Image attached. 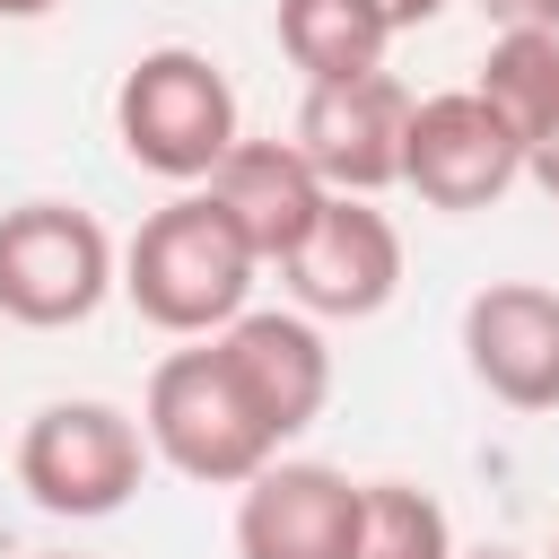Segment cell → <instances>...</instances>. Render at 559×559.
<instances>
[{"label":"cell","mask_w":559,"mask_h":559,"mask_svg":"<svg viewBox=\"0 0 559 559\" xmlns=\"http://www.w3.org/2000/svg\"><path fill=\"white\" fill-rule=\"evenodd\" d=\"M262 253L245 245V227L218 210L210 183H183L166 210H148L122 245V297L140 323L175 332V341H210L245 314Z\"/></svg>","instance_id":"cell-1"},{"label":"cell","mask_w":559,"mask_h":559,"mask_svg":"<svg viewBox=\"0 0 559 559\" xmlns=\"http://www.w3.org/2000/svg\"><path fill=\"white\" fill-rule=\"evenodd\" d=\"M114 140L157 183H210L218 157L245 140V114H236V87L210 52L148 44L114 87Z\"/></svg>","instance_id":"cell-2"},{"label":"cell","mask_w":559,"mask_h":559,"mask_svg":"<svg viewBox=\"0 0 559 559\" xmlns=\"http://www.w3.org/2000/svg\"><path fill=\"white\" fill-rule=\"evenodd\" d=\"M140 428H148V454H157L166 472L201 480V489H245V480L280 454V437L262 428V411H253L245 384L227 376L218 341L157 358V376H148V393H140Z\"/></svg>","instance_id":"cell-3"},{"label":"cell","mask_w":559,"mask_h":559,"mask_svg":"<svg viewBox=\"0 0 559 559\" xmlns=\"http://www.w3.org/2000/svg\"><path fill=\"white\" fill-rule=\"evenodd\" d=\"M148 480V428L114 402H44L26 428H17V489L44 507V515H70V524H96V515H122Z\"/></svg>","instance_id":"cell-4"},{"label":"cell","mask_w":559,"mask_h":559,"mask_svg":"<svg viewBox=\"0 0 559 559\" xmlns=\"http://www.w3.org/2000/svg\"><path fill=\"white\" fill-rule=\"evenodd\" d=\"M122 288V245L79 201L0 210V314L26 332H70Z\"/></svg>","instance_id":"cell-5"},{"label":"cell","mask_w":559,"mask_h":559,"mask_svg":"<svg viewBox=\"0 0 559 559\" xmlns=\"http://www.w3.org/2000/svg\"><path fill=\"white\" fill-rule=\"evenodd\" d=\"M402 183L428 210H489L524 183V140L515 122L480 96V87H445L411 105V140H402Z\"/></svg>","instance_id":"cell-6"},{"label":"cell","mask_w":559,"mask_h":559,"mask_svg":"<svg viewBox=\"0 0 559 559\" xmlns=\"http://www.w3.org/2000/svg\"><path fill=\"white\" fill-rule=\"evenodd\" d=\"M280 280H288L297 314H314V323H367L402 288V227L367 192H332L323 218H314V236L280 262Z\"/></svg>","instance_id":"cell-7"},{"label":"cell","mask_w":559,"mask_h":559,"mask_svg":"<svg viewBox=\"0 0 559 559\" xmlns=\"http://www.w3.org/2000/svg\"><path fill=\"white\" fill-rule=\"evenodd\" d=\"M411 87L393 70H367V79H332V87H306L288 140L306 148V166L332 183V192H384L402 183V140H411Z\"/></svg>","instance_id":"cell-8"},{"label":"cell","mask_w":559,"mask_h":559,"mask_svg":"<svg viewBox=\"0 0 559 559\" xmlns=\"http://www.w3.org/2000/svg\"><path fill=\"white\" fill-rule=\"evenodd\" d=\"M358 489L332 463H262L236 498V559H358Z\"/></svg>","instance_id":"cell-9"},{"label":"cell","mask_w":559,"mask_h":559,"mask_svg":"<svg viewBox=\"0 0 559 559\" xmlns=\"http://www.w3.org/2000/svg\"><path fill=\"white\" fill-rule=\"evenodd\" d=\"M463 367L507 411H559V288L489 280L463 306Z\"/></svg>","instance_id":"cell-10"},{"label":"cell","mask_w":559,"mask_h":559,"mask_svg":"<svg viewBox=\"0 0 559 559\" xmlns=\"http://www.w3.org/2000/svg\"><path fill=\"white\" fill-rule=\"evenodd\" d=\"M210 341H218L227 376L245 384V402L262 411V428H271L280 445L323 419V402H332V349H323L314 314H297V306H245V314H236L227 332H210Z\"/></svg>","instance_id":"cell-11"},{"label":"cell","mask_w":559,"mask_h":559,"mask_svg":"<svg viewBox=\"0 0 559 559\" xmlns=\"http://www.w3.org/2000/svg\"><path fill=\"white\" fill-rule=\"evenodd\" d=\"M210 192H218V210L245 227V245L262 253V271H280V262L314 236V218H323V201H332V183L306 166L297 140H236V148L218 157Z\"/></svg>","instance_id":"cell-12"},{"label":"cell","mask_w":559,"mask_h":559,"mask_svg":"<svg viewBox=\"0 0 559 559\" xmlns=\"http://www.w3.org/2000/svg\"><path fill=\"white\" fill-rule=\"evenodd\" d=\"M280 52L306 70V87L367 79L393 52V17L376 0H280Z\"/></svg>","instance_id":"cell-13"},{"label":"cell","mask_w":559,"mask_h":559,"mask_svg":"<svg viewBox=\"0 0 559 559\" xmlns=\"http://www.w3.org/2000/svg\"><path fill=\"white\" fill-rule=\"evenodd\" d=\"M480 96L515 122V140L533 148L559 122V35H498L480 61Z\"/></svg>","instance_id":"cell-14"},{"label":"cell","mask_w":559,"mask_h":559,"mask_svg":"<svg viewBox=\"0 0 559 559\" xmlns=\"http://www.w3.org/2000/svg\"><path fill=\"white\" fill-rule=\"evenodd\" d=\"M358 559H454V524L419 480L358 489Z\"/></svg>","instance_id":"cell-15"},{"label":"cell","mask_w":559,"mask_h":559,"mask_svg":"<svg viewBox=\"0 0 559 559\" xmlns=\"http://www.w3.org/2000/svg\"><path fill=\"white\" fill-rule=\"evenodd\" d=\"M498 35H559V0H480Z\"/></svg>","instance_id":"cell-16"},{"label":"cell","mask_w":559,"mask_h":559,"mask_svg":"<svg viewBox=\"0 0 559 559\" xmlns=\"http://www.w3.org/2000/svg\"><path fill=\"white\" fill-rule=\"evenodd\" d=\"M524 175H533V183H542V192L559 201V122H550V131H542V140L524 148Z\"/></svg>","instance_id":"cell-17"},{"label":"cell","mask_w":559,"mask_h":559,"mask_svg":"<svg viewBox=\"0 0 559 559\" xmlns=\"http://www.w3.org/2000/svg\"><path fill=\"white\" fill-rule=\"evenodd\" d=\"M384 17H393V35H411V26H428V17H445L454 0H376Z\"/></svg>","instance_id":"cell-18"},{"label":"cell","mask_w":559,"mask_h":559,"mask_svg":"<svg viewBox=\"0 0 559 559\" xmlns=\"http://www.w3.org/2000/svg\"><path fill=\"white\" fill-rule=\"evenodd\" d=\"M61 0H0V17H52Z\"/></svg>","instance_id":"cell-19"},{"label":"cell","mask_w":559,"mask_h":559,"mask_svg":"<svg viewBox=\"0 0 559 559\" xmlns=\"http://www.w3.org/2000/svg\"><path fill=\"white\" fill-rule=\"evenodd\" d=\"M454 559H524V550H454Z\"/></svg>","instance_id":"cell-20"},{"label":"cell","mask_w":559,"mask_h":559,"mask_svg":"<svg viewBox=\"0 0 559 559\" xmlns=\"http://www.w3.org/2000/svg\"><path fill=\"white\" fill-rule=\"evenodd\" d=\"M35 559H70V550H35Z\"/></svg>","instance_id":"cell-21"},{"label":"cell","mask_w":559,"mask_h":559,"mask_svg":"<svg viewBox=\"0 0 559 559\" xmlns=\"http://www.w3.org/2000/svg\"><path fill=\"white\" fill-rule=\"evenodd\" d=\"M550 559H559V542H550Z\"/></svg>","instance_id":"cell-22"},{"label":"cell","mask_w":559,"mask_h":559,"mask_svg":"<svg viewBox=\"0 0 559 559\" xmlns=\"http://www.w3.org/2000/svg\"><path fill=\"white\" fill-rule=\"evenodd\" d=\"M550 210H559V201H550Z\"/></svg>","instance_id":"cell-23"}]
</instances>
